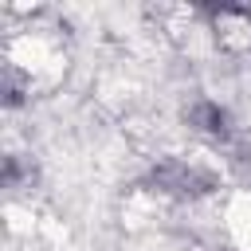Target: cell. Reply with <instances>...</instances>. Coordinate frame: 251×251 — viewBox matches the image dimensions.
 Returning a JSON list of instances; mask_svg holds the SVG:
<instances>
[{"mask_svg": "<svg viewBox=\"0 0 251 251\" xmlns=\"http://www.w3.org/2000/svg\"><path fill=\"white\" fill-rule=\"evenodd\" d=\"M188 126L200 129V133H208V137H220V141L231 137V118H227V110H224L220 102H208V98L188 110Z\"/></svg>", "mask_w": 251, "mask_h": 251, "instance_id": "obj_1", "label": "cell"}]
</instances>
